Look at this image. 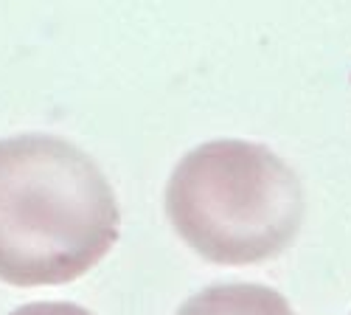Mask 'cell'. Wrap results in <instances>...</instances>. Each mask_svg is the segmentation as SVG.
Wrapping results in <instances>:
<instances>
[{"label":"cell","instance_id":"277c9868","mask_svg":"<svg viewBox=\"0 0 351 315\" xmlns=\"http://www.w3.org/2000/svg\"><path fill=\"white\" fill-rule=\"evenodd\" d=\"M9 315H93V312L71 301H32L12 310Z\"/></svg>","mask_w":351,"mask_h":315},{"label":"cell","instance_id":"7a4b0ae2","mask_svg":"<svg viewBox=\"0 0 351 315\" xmlns=\"http://www.w3.org/2000/svg\"><path fill=\"white\" fill-rule=\"evenodd\" d=\"M178 237L217 265H256L292 245L304 222V186L273 150L242 138L186 152L166 183Z\"/></svg>","mask_w":351,"mask_h":315},{"label":"cell","instance_id":"3957f363","mask_svg":"<svg viewBox=\"0 0 351 315\" xmlns=\"http://www.w3.org/2000/svg\"><path fill=\"white\" fill-rule=\"evenodd\" d=\"M178 315H298L289 301L267 288L253 281L211 284L183 301Z\"/></svg>","mask_w":351,"mask_h":315},{"label":"cell","instance_id":"6da1fadb","mask_svg":"<svg viewBox=\"0 0 351 315\" xmlns=\"http://www.w3.org/2000/svg\"><path fill=\"white\" fill-rule=\"evenodd\" d=\"M121 211L101 166L48 132L0 138V281L68 284L119 240Z\"/></svg>","mask_w":351,"mask_h":315}]
</instances>
